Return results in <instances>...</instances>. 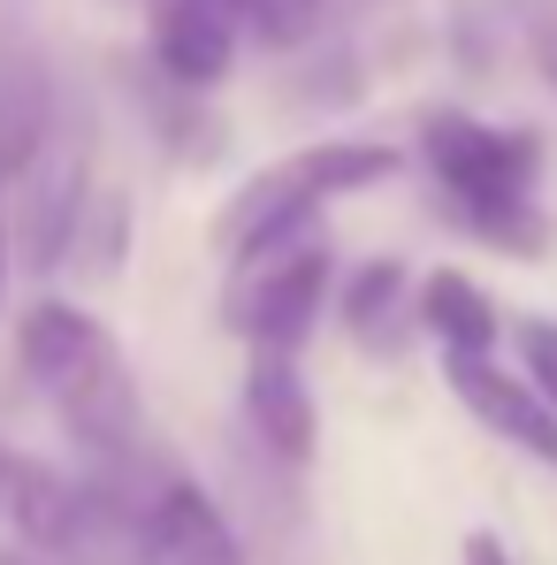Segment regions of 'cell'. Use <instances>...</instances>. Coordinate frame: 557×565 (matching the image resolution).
<instances>
[{"instance_id": "obj_6", "label": "cell", "mask_w": 557, "mask_h": 565, "mask_svg": "<svg viewBox=\"0 0 557 565\" xmlns=\"http://www.w3.org/2000/svg\"><path fill=\"white\" fill-rule=\"evenodd\" d=\"M443 382H451V397H459L496 444H512L519 459L557 473V413L504 360H443Z\"/></svg>"}, {"instance_id": "obj_4", "label": "cell", "mask_w": 557, "mask_h": 565, "mask_svg": "<svg viewBox=\"0 0 557 565\" xmlns=\"http://www.w3.org/2000/svg\"><path fill=\"white\" fill-rule=\"evenodd\" d=\"M336 298V245L329 230H306V237H282L268 253L237 260L222 282V321L245 352H282L298 360V344L321 329Z\"/></svg>"}, {"instance_id": "obj_8", "label": "cell", "mask_w": 557, "mask_h": 565, "mask_svg": "<svg viewBox=\"0 0 557 565\" xmlns=\"http://www.w3.org/2000/svg\"><path fill=\"white\" fill-rule=\"evenodd\" d=\"M146 565H245V543L199 481L161 473L146 497Z\"/></svg>"}, {"instance_id": "obj_1", "label": "cell", "mask_w": 557, "mask_h": 565, "mask_svg": "<svg viewBox=\"0 0 557 565\" xmlns=\"http://www.w3.org/2000/svg\"><path fill=\"white\" fill-rule=\"evenodd\" d=\"M15 360L23 382L39 390V405L54 413V428L93 459L99 481H122V467L146 459V405L138 375L115 344V329L69 306V298H39L15 321Z\"/></svg>"}, {"instance_id": "obj_7", "label": "cell", "mask_w": 557, "mask_h": 565, "mask_svg": "<svg viewBox=\"0 0 557 565\" xmlns=\"http://www.w3.org/2000/svg\"><path fill=\"white\" fill-rule=\"evenodd\" d=\"M237 39L229 0H153V70L176 93H214L237 62Z\"/></svg>"}, {"instance_id": "obj_11", "label": "cell", "mask_w": 557, "mask_h": 565, "mask_svg": "<svg viewBox=\"0 0 557 565\" xmlns=\"http://www.w3.org/2000/svg\"><path fill=\"white\" fill-rule=\"evenodd\" d=\"M336 313H344V329H352L367 352H397L405 329H413V268H405L397 253L352 268L344 290H336Z\"/></svg>"}, {"instance_id": "obj_5", "label": "cell", "mask_w": 557, "mask_h": 565, "mask_svg": "<svg viewBox=\"0 0 557 565\" xmlns=\"http://www.w3.org/2000/svg\"><path fill=\"white\" fill-rule=\"evenodd\" d=\"M85 184H93V138H85V122H69V115L54 107L46 138L31 146V161H23V177H15V245H23L31 268H62V260L77 253V237H85V199H93Z\"/></svg>"}, {"instance_id": "obj_16", "label": "cell", "mask_w": 557, "mask_h": 565, "mask_svg": "<svg viewBox=\"0 0 557 565\" xmlns=\"http://www.w3.org/2000/svg\"><path fill=\"white\" fill-rule=\"evenodd\" d=\"M535 62H543V77L557 85V15H535Z\"/></svg>"}, {"instance_id": "obj_3", "label": "cell", "mask_w": 557, "mask_h": 565, "mask_svg": "<svg viewBox=\"0 0 557 565\" xmlns=\"http://www.w3.org/2000/svg\"><path fill=\"white\" fill-rule=\"evenodd\" d=\"M389 177H397V146H374V138L298 146V153L268 161L260 177H245V184L222 199V214H214V253L237 268V260L268 253L282 237L321 230V206H329V199L374 191V184H389Z\"/></svg>"}, {"instance_id": "obj_2", "label": "cell", "mask_w": 557, "mask_h": 565, "mask_svg": "<svg viewBox=\"0 0 557 565\" xmlns=\"http://www.w3.org/2000/svg\"><path fill=\"white\" fill-rule=\"evenodd\" d=\"M420 161L436 177V214L481 237L512 260H543L550 253V214H543V138L527 122H481L465 107H436L420 122Z\"/></svg>"}, {"instance_id": "obj_13", "label": "cell", "mask_w": 557, "mask_h": 565, "mask_svg": "<svg viewBox=\"0 0 557 565\" xmlns=\"http://www.w3.org/2000/svg\"><path fill=\"white\" fill-rule=\"evenodd\" d=\"M512 375L557 413V321L550 313H519L512 321Z\"/></svg>"}, {"instance_id": "obj_12", "label": "cell", "mask_w": 557, "mask_h": 565, "mask_svg": "<svg viewBox=\"0 0 557 565\" xmlns=\"http://www.w3.org/2000/svg\"><path fill=\"white\" fill-rule=\"evenodd\" d=\"M229 8H237V31L260 39L268 54H298L321 31V0H229Z\"/></svg>"}, {"instance_id": "obj_10", "label": "cell", "mask_w": 557, "mask_h": 565, "mask_svg": "<svg viewBox=\"0 0 557 565\" xmlns=\"http://www.w3.org/2000/svg\"><path fill=\"white\" fill-rule=\"evenodd\" d=\"M245 420H253L260 451H276L282 467H306L321 451V405L298 375V360H282V352L245 360Z\"/></svg>"}, {"instance_id": "obj_15", "label": "cell", "mask_w": 557, "mask_h": 565, "mask_svg": "<svg viewBox=\"0 0 557 565\" xmlns=\"http://www.w3.org/2000/svg\"><path fill=\"white\" fill-rule=\"evenodd\" d=\"M459 565H512V551H504V535H496V527H473V535H465V551H459Z\"/></svg>"}, {"instance_id": "obj_14", "label": "cell", "mask_w": 557, "mask_h": 565, "mask_svg": "<svg viewBox=\"0 0 557 565\" xmlns=\"http://www.w3.org/2000/svg\"><path fill=\"white\" fill-rule=\"evenodd\" d=\"M8 276H15V169L0 161V306H8Z\"/></svg>"}, {"instance_id": "obj_9", "label": "cell", "mask_w": 557, "mask_h": 565, "mask_svg": "<svg viewBox=\"0 0 557 565\" xmlns=\"http://www.w3.org/2000/svg\"><path fill=\"white\" fill-rule=\"evenodd\" d=\"M413 329L443 360H496L504 352V306L465 268H428V276L413 282Z\"/></svg>"}]
</instances>
